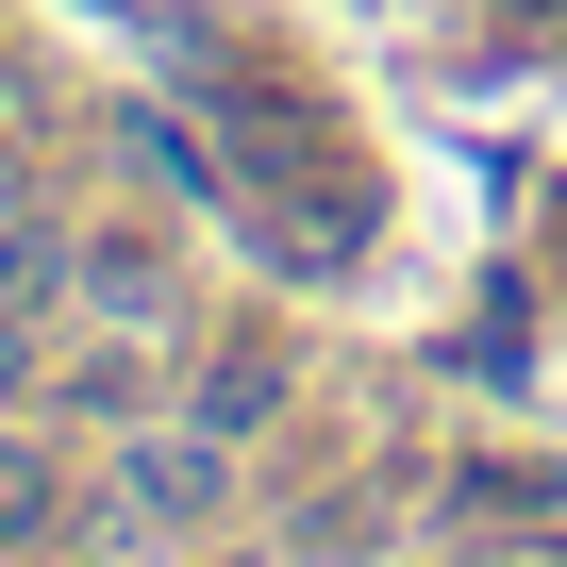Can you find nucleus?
<instances>
[{
  "label": "nucleus",
  "mask_w": 567,
  "mask_h": 567,
  "mask_svg": "<svg viewBox=\"0 0 567 567\" xmlns=\"http://www.w3.org/2000/svg\"><path fill=\"white\" fill-rule=\"evenodd\" d=\"M34 368H51V334H34L18 301H0V401H34Z\"/></svg>",
  "instance_id": "nucleus-5"
},
{
  "label": "nucleus",
  "mask_w": 567,
  "mask_h": 567,
  "mask_svg": "<svg viewBox=\"0 0 567 567\" xmlns=\"http://www.w3.org/2000/svg\"><path fill=\"white\" fill-rule=\"evenodd\" d=\"M184 417H200V434H267V417H284V368H267V351H200Z\"/></svg>",
  "instance_id": "nucleus-2"
},
{
  "label": "nucleus",
  "mask_w": 567,
  "mask_h": 567,
  "mask_svg": "<svg viewBox=\"0 0 567 567\" xmlns=\"http://www.w3.org/2000/svg\"><path fill=\"white\" fill-rule=\"evenodd\" d=\"M84 301H101L117 334H167V318H184V301H167V267H151V250H84Z\"/></svg>",
  "instance_id": "nucleus-3"
},
{
  "label": "nucleus",
  "mask_w": 567,
  "mask_h": 567,
  "mask_svg": "<svg viewBox=\"0 0 567 567\" xmlns=\"http://www.w3.org/2000/svg\"><path fill=\"white\" fill-rule=\"evenodd\" d=\"M18 217H34V167H18V151H0V234H18Z\"/></svg>",
  "instance_id": "nucleus-6"
},
{
  "label": "nucleus",
  "mask_w": 567,
  "mask_h": 567,
  "mask_svg": "<svg viewBox=\"0 0 567 567\" xmlns=\"http://www.w3.org/2000/svg\"><path fill=\"white\" fill-rule=\"evenodd\" d=\"M18 534H51V451L0 434V550H18Z\"/></svg>",
  "instance_id": "nucleus-4"
},
{
  "label": "nucleus",
  "mask_w": 567,
  "mask_h": 567,
  "mask_svg": "<svg viewBox=\"0 0 567 567\" xmlns=\"http://www.w3.org/2000/svg\"><path fill=\"white\" fill-rule=\"evenodd\" d=\"M117 484H134V517H217L234 434H134V451H117Z\"/></svg>",
  "instance_id": "nucleus-1"
}]
</instances>
